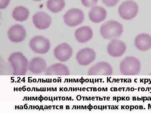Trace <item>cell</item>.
Returning <instances> with one entry per match:
<instances>
[{
    "label": "cell",
    "instance_id": "obj_1",
    "mask_svg": "<svg viewBox=\"0 0 151 113\" xmlns=\"http://www.w3.org/2000/svg\"><path fill=\"white\" fill-rule=\"evenodd\" d=\"M8 60L12 67L14 75H24L29 70V62L21 52L17 51L12 53Z\"/></svg>",
    "mask_w": 151,
    "mask_h": 113
},
{
    "label": "cell",
    "instance_id": "obj_2",
    "mask_svg": "<svg viewBox=\"0 0 151 113\" xmlns=\"http://www.w3.org/2000/svg\"><path fill=\"white\" fill-rule=\"evenodd\" d=\"M124 31L122 24L116 21L110 20L103 24L100 28V33L105 39L119 38Z\"/></svg>",
    "mask_w": 151,
    "mask_h": 113
},
{
    "label": "cell",
    "instance_id": "obj_3",
    "mask_svg": "<svg viewBox=\"0 0 151 113\" xmlns=\"http://www.w3.org/2000/svg\"><path fill=\"white\" fill-rule=\"evenodd\" d=\"M120 70L123 75H138L141 70L140 62L134 56H127L120 63Z\"/></svg>",
    "mask_w": 151,
    "mask_h": 113
},
{
    "label": "cell",
    "instance_id": "obj_4",
    "mask_svg": "<svg viewBox=\"0 0 151 113\" xmlns=\"http://www.w3.org/2000/svg\"><path fill=\"white\" fill-rule=\"evenodd\" d=\"M30 48L36 54H45L50 48L49 40L42 36H36L31 39L29 43Z\"/></svg>",
    "mask_w": 151,
    "mask_h": 113
},
{
    "label": "cell",
    "instance_id": "obj_5",
    "mask_svg": "<svg viewBox=\"0 0 151 113\" xmlns=\"http://www.w3.org/2000/svg\"><path fill=\"white\" fill-rule=\"evenodd\" d=\"M139 6L133 1H124L119 9V15L123 19L129 20L134 19L137 15Z\"/></svg>",
    "mask_w": 151,
    "mask_h": 113
},
{
    "label": "cell",
    "instance_id": "obj_6",
    "mask_svg": "<svg viewBox=\"0 0 151 113\" xmlns=\"http://www.w3.org/2000/svg\"><path fill=\"white\" fill-rule=\"evenodd\" d=\"M65 24L69 27H75L83 23L84 12L78 9H72L68 11L63 16Z\"/></svg>",
    "mask_w": 151,
    "mask_h": 113
},
{
    "label": "cell",
    "instance_id": "obj_7",
    "mask_svg": "<svg viewBox=\"0 0 151 113\" xmlns=\"http://www.w3.org/2000/svg\"><path fill=\"white\" fill-rule=\"evenodd\" d=\"M96 57V53L94 49L90 48H84L77 52L76 58L79 65L86 66L94 62Z\"/></svg>",
    "mask_w": 151,
    "mask_h": 113
},
{
    "label": "cell",
    "instance_id": "obj_8",
    "mask_svg": "<svg viewBox=\"0 0 151 113\" xmlns=\"http://www.w3.org/2000/svg\"><path fill=\"white\" fill-rule=\"evenodd\" d=\"M72 47L68 44H60L55 47L54 50V55L58 60L61 62L68 61L73 55Z\"/></svg>",
    "mask_w": 151,
    "mask_h": 113
},
{
    "label": "cell",
    "instance_id": "obj_9",
    "mask_svg": "<svg viewBox=\"0 0 151 113\" xmlns=\"http://www.w3.org/2000/svg\"><path fill=\"white\" fill-rule=\"evenodd\" d=\"M127 45L124 41L117 39H113L108 44L107 51L110 56L113 57H120L125 53Z\"/></svg>",
    "mask_w": 151,
    "mask_h": 113
},
{
    "label": "cell",
    "instance_id": "obj_10",
    "mask_svg": "<svg viewBox=\"0 0 151 113\" xmlns=\"http://www.w3.org/2000/svg\"><path fill=\"white\" fill-rule=\"evenodd\" d=\"M9 39L14 43L23 41L26 36V31L22 26L15 24L9 29L8 31Z\"/></svg>",
    "mask_w": 151,
    "mask_h": 113
},
{
    "label": "cell",
    "instance_id": "obj_11",
    "mask_svg": "<svg viewBox=\"0 0 151 113\" xmlns=\"http://www.w3.org/2000/svg\"><path fill=\"white\" fill-rule=\"evenodd\" d=\"M113 73V68L109 63L100 62L93 65L88 72L89 75H111Z\"/></svg>",
    "mask_w": 151,
    "mask_h": 113
},
{
    "label": "cell",
    "instance_id": "obj_12",
    "mask_svg": "<svg viewBox=\"0 0 151 113\" xmlns=\"http://www.w3.org/2000/svg\"><path fill=\"white\" fill-rule=\"evenodd\" d=\"M33 23L39 29H47L51 25L52 19L50 16L44 12L39 11L32 17Z\"/></svg>",
    "mask_w": 151,
    "mask_h": 113
},
{
    "label": "cell",
    "instance_id": "obj_13",
    "mask_svg": "<svg viewBox=\"0 0 151 113\" xmlns=\"http://www.w3.org/2000/svg\"><path fill=\"white\" fill-rule=\"evenodd\" d=\"M47 68L45 59L42 57L33 58L29 63L28 70L34 74H40L45 72Z\"/></svg>",
    "mask_w": 151,
    "mask_h": 113
},
{
    "label": "cell",
    "instance_id": "obj_14",
    "mask_svg": "<svg viewBox=\"0 0 151 113\" xmlns=\"http://www.w3.org/2000/svg\"><path fill=\"white\" fill-rule=\"evenodd\" d=\"M93 33L89 26H83L77 29L75 32L76 40L81 43H85L92 39Z\"/></svg>",
    "mask_w": 151,
    "mask_h": 113
},
{
    "label": "cell",
    "instance_id": "obj_15",
    "mask_svg": "<svg viewBox=\"0 0 151 113\" xmlns=\"http://www.w3.org/2000/svg\"><path fill=\"white\" fill-rule=\"evenodd\" d=\"M45 72L46 75H69L70 73L67 66L59 63L49 66Z\"/></svg>",
    "mask_w": 151,
    "mask_h": 113
},
{
    "label": "cell",
    "instance_id": "obj_16",
    "mask_svg": "<svg viewBox=\"0 0 151 113\" xmlns=\"http://www.w3.org/2000/svg\"><path fill=\"white\" fill-rule=\"evenodd\" d=\"M136 48L141 51H147L151 48V36L147 34H141L135 39Z\"/></svg>",
    "mask_w": 151,
    "mask_h": 113
},
{
    "label": "cell",
    "instance_id": "obj_17",
    "mask_svg": "<svg viewBox=\"0 0 151 113\" xmlns=\"http://www.w3.org/2000/svg\"><path fill=\"white\" fill-rule=\"evenodd\" d=\"M89 16L90 21L95 23H98L106 18L107 12L102 7L94 6L89 11Z\"/></svg>",
    "mask_w": 151,
    "mask_h": 113
},
{
    "label": "cell",
    "instance_id": "obj_18",
    "mask_svg": "<svg viewBox=\"0 0 151 113\" xmlns=\"http://www.w3.org/2000/svg\"><path fill=\"white\" fill-rule=\"evenodd\" d=\"M29 11L24 7L19 6L14 9L12 12V16L16 21H26L29 16Z\"/></svg>",
    "mask_w": 151,
    "mask_h": 113
},
{
    "label": "cell",
    "instance_id": "obj_19",
    "mask_svg": "<svg viewBox=\"0 0 151 113\" xmlns=\"http://www.w3.org/2000/svg\"><path fill=\"white\" fill-rule=\"evenodd\" d=\"M65 6V0H48L47 2V8L53 13L61 11Z\"/></svg>",
    "mask_w": 151,
    "mask_h": 113
},
{
    "label": "cell",
    "instance_id": "obj_20",
    "mask_svg": "<svg viewBox=\"0 0 151 113\" xmlns=\"http://www.w3.org/2000/svg\"><path fill=\"white\" fill-rule=\"evenodd\" d=\"M98 0H81L82 4L86 7H91L95 6Z\"/></svg>",
    "mask_w": 151,
    "mask_h": 113
},
{
    "label": "cell",
    "instance_id": "obj_21",
    "mask_svg": "<svg viewBox=\"0 0 151 113\" xmlns=\"http://www.w3.org/2000/svg\"><path fill=\"white\" fill-rule=\"evenodd\" d=\"M119 0H102L103 4L109 7L116 5L119 3Z\"/></svg>",
    "mask_w": 151,
    "mask_h": 113
},
{
    "label": "cell",
    "instance_id": "obj_22",
    "mask_svg": "<svg viewBox=\"0 0 151 113\" xmlns=\"http://www.w3.org/2000/svg\"><path fill=\"white\" fill-rule=\"evenodd\" d=\"M10 0H0V8L4 9L8 6Z\"/></svg>",
    "mask_w": 151,
    "mask_h": 113
},
{
    "label": "cell",
    "instance_id": "obj_23",
    "mask_svg": "<svg viewBox=\"0 0 151 113\" xmlns=\"http://www.w3.org/2000/svg\"><path fill=\"white\" fill-rule=\"evenodd\" d=\"M34 1H41V0H33Z\"/></svg>",
    "mask_w": 151,
    "mask_h": 113
}]
</instances>
